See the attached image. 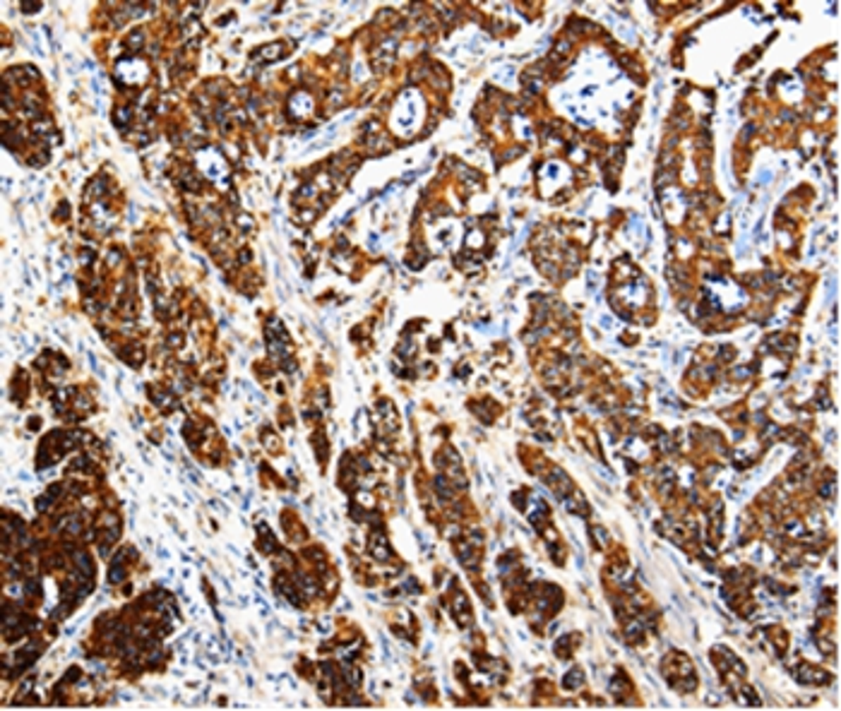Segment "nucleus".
I'll use <instances>...</instances> for the list:
<instances>
[{
  "label": "nucleus",
  "instance_id": "nucleus-1",
  "mask_svg": "<svg viewBox=\"0 0 841 711\" xmlns=\"http://www.w3.org/2000/svg\"><path fill=\"white\" fill-rule=\"evenodd\" d=\"M420 106H423V99H420L413 89H409V92L401 94L399 103H397L394 115H392V125H394V130L399 132V135L406 137V135H411V132L416 130L418 113L423 111Z\"/></svg>",
  "mask_w": 841,
  "mask_h": 711
},
{
  "label": "nucleus",
  "instance_id": "nucleus-2",
  "mask_svg": "<svg viewBox=\"0 0 841 711\" xmlns=\"http://www.w3.org/2000/svg\"><path fill=\"white\" fill-rule=\"evenodd\" d=\"M197 164L204 171V176L209 180H224L226 173H229V168H226V161L224 156L219 154L217 149H202L200 154H197Z\"/></svg>",
  "mask_w": 841,
  "mask_h": 711
},
{
  "label": "nucleus",
  "instance_id": "nucleus-3",
  "mask_svg": "<svg viewBox=\"0 0 841 711\" xmlns=\"http://www.w3.org/2000/svg\"><path fill=\"white\" fill-rule=\"evenodd\" d=\"M116 77H118L123 84H137L147 77V68H144V63H139V61H120L118 68H116Z\"/></svg>",
  "mask_w": 841,
  "mask_h": 711
},
{
  "label": "nucleus",
  "instance_id": "nucleus-4",
  "mask_svg": "<svg viewBox=\"0 0 841 711\" xmlns=\"http://www.w3.org/2000/svg\"><path fill=\"white\" fill-rule=\"evenodd\" d=\"M289 113L296 115V118H306V115H311L313 113V99L308 96L306 92H296V94L291 96Z\"/></svg>",
  "mask_w": 841,
  "mask_h": 711
},
{
  "label": "nucleus",
  "instance_id": "nucleus-5",
  "mask_svg": "<svg viewBox=\"0 0 841 711\" xmlns=\"http://www.w3.org/2000/svg\"><path fill=\"white\" fill-rule=\"evenodd\" d=\"M282 56V44H274V51H262V58H267V61H277V58Z\"/></svg>",
  "mask_w": 841,
  "mask_h": 711
}]
</instances>
